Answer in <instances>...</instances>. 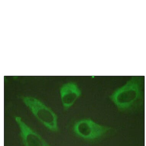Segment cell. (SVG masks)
Returning a JSON list of instances; mask_svg holds the SVG:
<instances>
[{
    "label": "cell",
    "mask_w": 146,
    "mask_h": 146,
    "mask_svg": "<svg viewBox=\"0 0 146 146\" xmlns=\"http://www.w3.org/2000/svg\"><path fill=\"white\" fill-rule=\"evenodd\" d=\"M73 131L77 137L88 141L100 140L115 134L117 131L115 128L100 124L90 118L76 121L73 125Z\"/></svg>",
    "instance_id": "2"
},
{
    "label": "cell",
    "mask_w": 146,
    "mask_h": 146,
    "mask_svg": "<svg viewBox=\"0 0 146 146\" xmlns=\"http://www.w3.org/2000/svg\"><path fill=\"white\" fill-rule=\"evenodd\" d=\"M21 99L34 115L45 127L52 132H58V117L50 108L40 100L32 96H23Z\"/></svg>",
    "instance_id": "3"
},
{
    "label": "cell",
    "mask_w": 146,
    "mask_h": 146,
    "mask_svg": "<svg viewBox=\"0 0 146 146\" xmlns=\"http://www.w3.org/2000/svg\"><path fill=\"white\" fill-rule=\"evenodd\" d=\"M60 93L63 107L66 111L74 104L82 94L78 85L74 82L64 84L60 87Z\"/></svg>",
    "instance_id": "5"
},
{
    "label": "cell",
    "mask_w": 146,
    "mask_h": 146,
    "mask_svg": "<svg viewBox=\"0 0 146 146\" xmlns=\"http://www.w3.org/2000/svg\"><path fill=\"white\" fill-rule=\"evenodd\" d=\"M144 79L132 77L122 86L116 89L109 99L121 113L133 114L144 104Z\"/></svg>",
    "instance_id": "1"
},
{
    "label": "cell",
    "mask_w": 146,
    "mask_h": 146,
    "mask_svg": "<svg viewBox=\"0 0 146 146\" xmlns=\"http://www.w3.org/2000/svg\"><path fill=\"white\" fill-rule=\"evenodd\" d=\"M19 128L20 135L24 146H50L40 135L35 132L19 116L15 117Z\"/></svg>",
    "instance_id": "4"
}]
</instances>
